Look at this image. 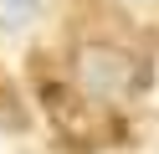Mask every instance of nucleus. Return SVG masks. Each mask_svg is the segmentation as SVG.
Segmentation results:
<instances>
[{
  "label": "nucleus",
  "instance_id": "2",
  "mask_svg": "<svg viewBox=\"0 0 159 154\" xmlns=\"http://www.w3.org/2000/svg\"><path fill=\"white\" fill-rule=\"evenodd\" d=\"M41 103H46L52 123L67 133V139H77V144H93L98 139V118H93V108H87L82 92L62 87V82H41Z\"/></svg>",
  "mask_w": 159,
  "mask_h": 154
},
{
  "label": "nucleus",
  "instance_id": "3",
  "mask_svg": "<svg viewBox=\"0 0 159 154\" xmlns=\"http://www.w3.org/2000/svg\"><path fill=\"white\" fill-rule=\"evenodd\" d=\"M26 123H31V113H26V103H21V87H16V77H11V72L0 67V128L21 133Z\"/></svg>",
  "mask_w": 159,
  "mask_h": 154
},
{
  "label": "nucleus",
  "instance_id": "1",
  "mask_svg": "<svg viewBox=\"0 0 159 154\" xmlns=\"http://www.w3.org/2000/svg\"><path fill=\"white\" fill-rule=\"evenodd\" d=\"M77 82L98 103H128L149 87V62L118 41H82L77 46Z\"/></svg>",
  "mask_w": 159,
  "mask_h": 154
},
{
  "label": "nucleus",
  "instance_id": "4",
  "mask_svg": "<svg viewBox=\"0 0 159 154\" xmlns=\"http://www.w3.org/2000/svg\"><path fill=\"white\" fill-rule=\"evenodd\" d=\"M46 0H0V31L5 36H16V31H26L36 16H41Z\"/></svg>",
  "mask_w": 159,
  "mask_h": 154
}]
</instances>
